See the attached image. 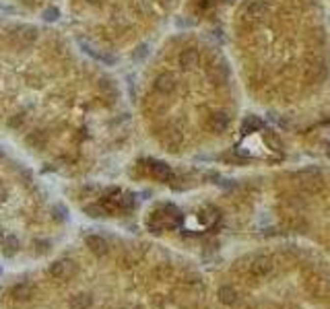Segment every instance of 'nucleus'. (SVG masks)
I'll return each instance as SVG.
<instances>
[{
  "label": "nucleus",
  "mask_w": 330,
  "mask_h": 309,
  "mask_svg": "<svg viewBox=\"0 0 330 309\" xmlns=\"http://www.w3.org/2000/svg\"><path fill=\"white\" fill-rule=\"evenodd\" d=\"M50 274L54 278H60V281H66L76 274V264L73 260H58L50 266Z\"/></svg>",
  "instance_id": "obj_1"
},
{
  "label": "nucleus",
  "mask_w": 330,
  "mask_h": 309,
  "mask_svg": "<svg viewBox=\"0 0 330 309\" xmlns=\"http://www.w3.org/2000/svg\"><path fill=\"white\" fill-rule=\"evenodd\" d=\"M206 74L215 85H223L229 78V66H227V62H215L211 68H208Z\"/></svg>",
  "instance_id": "obj_2"
},
{
  "label": "nucleus",
  "mask_w": 330,
  "mask_h": 309,
  "mask_svg": "<svg viewBox=\"0 0 330 309\" xmlns=\"http://www.w3.org/2000/svg\"><path fill=\"white\" fill-rule=\"evenodd\" d=\"M85 245L89 247V252L99 256V258L107 254V241L103 237H99V235H87L85 237Z\"/></svg>",
  "instance_id": "obj_3"
},
{
  "label": "nucleus",
  "mask_w": 330,
  "mask_h": 309,
  "mask_svg": "<svg viewBox=\"0 0 330 309\" xmlns=\"http://www.w3.org/2000/svg\"><path fill=\"white\" fill-rule=\"evenodd\" d=\"M25 143H27L29 148H33V151H44L46 144H48V134L44 130H33V132L27 134Z\"/></svg>",
  "instance_id": "obj_4"
},
{
  "label": "nucleus",
  "mask_w": 330,
  "mask_h": 309,
  "mask_svg": "<svg viewBox=\"0 0 330 309\" xmlns=\"http://www.w3.org/2000/svg\"><path fill=\"white\" fill-rule=\"evenodd\" d=\"M11 297L15 299V301L25 303V301H29V299L33 297V286L29 285V283H19V285H15V286H13Z\"/></svg>",
  "instance_id": "obj_5"
},
{
  "label": "nucleus",
  "mask_w": 330,
  "mask_h": 309,
  "mask_svg": "<svg viewBox=\"0 0 330 309\" xmlns=\"http://www.w3.org/2000/svg\"><path fill=\"white\" fill-rule=\"evenodd\" d=\"M155 89L159 93H163V95H169L176 89V78L169 74V72H165V74H159L157 78H155Z\"/></svg>",
  "instance_id": "obj_6"
},
{
  "label": "nucleus",
  "mask_w": 330,
  "mask_h": 309,
  "mask_svg": "<svg viewBox=\"0 0 330 309\" xmlns=\"http://www.w3.org/2000/svg\"><path fill=\"white\" fill-rule=\"evenodd\" d=\"M149 173H151L155 179H159V182H165V179L172 177V169H169V165H165L161 161H153L151 165H149Z\"/></svg>",
  "instance_id": "obj_7"
},
{
  "label": "nucleus",
  "mask_w": 330,
  "mask_h": 309,
  "mask_svg": "<svg viewBox=\"0 0 330 309\" xmlns=\"http://www.w3.org/2000/svg\"><path fill=\"white\" fill-rule=\"evenodd\" d=\"M196 64H198V52L194 48H188L179 54V66H182L184 71H192Z\"/></svg>",
  "instance_id": "obj_8"
},
{
  "label": "nucleus",
  "mask_w": 330,
  "mask_h": 309,
  "mask_svg": "<svg viewBox=\"0 0 330 309\" xmlns=\"http://www.w3.org/2000/svg\"><path fill=\"white\" fill-rule=\"evenodd\" d=\"M37 29L35 27H31V25H23L21 29H19V33H17V37H19V44L21 46H31L33 42H37Z\"/></svg>",
  "instance_id": "obj_9"
},
{
  "label": "nucleus",
  "mask_w": 330,
  "mask_h": 309,
  "mask_svg": "<svg viewBox=\"0 0 330 309\" xmlns=\"http://www.w3.org/2000/svg\"><path fill=\"white\" fill-rule=\"evenodd\" d=\"M161 143L169 148V151H176V148L182 144V134H179L178 130H174V128H169V130H165L161 134Z\"/></svg>",
  "instance_id": "obj_10"
},
{
  "label": "nucleus",
  "mask_w": 330,
  "mask_h": 309,
  "mask_svg": "<svg viewBox=\"0 0 330 309\" xmlns=\"http://www.w3.org/2000/svg\"><path fill=\"white\" fill-rule=\"evenodd\" d=\"M19 239L15 237V235H6L2 241H0V250H2V254L6 256V258H13L17 252H19Z\"/></svg>",
  "instance_id": "obj_11"
},
{
  "label": "nucleus",
  "mask_w": 330,
  "mask_h": 309,
  "mask_svg": "<svg viewBox=\"0 0 330 309\" xmlns=\"http://www.w3.org/2000/svg\"><path fill=\"white\" fill-rule=\"evenodd\" d=\"M91 303H93V297L89 293H76L75 297H71L68 307L71 309H87V307H91Z\"/></svg>",
  "instance_id": "obj_12"
},
{
  "label": "nucleus",
  "mask_w": 330,
  "mask_h": 309,
  "mask_svg": "<svg viewBox=\"0 0 330 309\" xmlns=\"http://www.w3.org/2000/svg\"><path fill=\"white\" fill-rule=\"evenodd\" d=\"M268 15V8H266V4L262 2V0H256V2H252L248 6V11H246V17H250V19H264Z\"/></svg>",
  "instance_id": "obj_13"
},
{
  "label": "nucleus",
  "mask_w": 330,
  "mask_h": 309,
  "mask_svg": "<svg viewBox=\"0 0 330 309\" xmlns=\"http://www.w3.org/2000/svg\"><path fill=\"white\" fill-rule=\"evenodd\" d=\"M305 76L309 78L312 83H318V81H322V78L326 76V64L324 62H314L312 66L307 68V72Z\"/></svg>",
  "instance_id": "obj_14"
},
{
  "label": "nucleus",
  "mask_w": 330,
  "mask_h": 309,
  "mask_svg": "<svg viewBox=\"0 0 330 309\" xmlns=\"http://www.w3.org/2000/svg\"><path fill=\"white\" fill-rule=\"evenodd\" d=\"M211 128H213V132H225V128L229 126V116L223 114V112H217L211 116Z\"/></svg>",
  "instance_id": "obj_15"
},
{
  "label": "nucleus",
  "mask_w": 330,
  "mask_h": 309,
  "mask_svg": "<svg viewBox=\"0 0 330 309\" xmlns=\"http://www.w3.org/2000/svg\"><path fill=\"white\" fill-rule=\"evenodd\" d=\"M262 128V122L256 116H248L242 124V134H250V132H258Z\"/></svg>",
  "instance_id": "obj_16"
},
{
  "label": "nucleus",
  "mask_w": 330,
  "mask_h": 309,
  "mask_svg": "<svg viewBox=\"0 0 330 309\" xmlns=\"http://www.w3.org/2000/svg\"><path fill=\"white\" fill-rule=\"evenodd\" d=\"M99 89L103 91V95H107V97H109V101H114V97L118 95L116 85H114L112 81H107V78H102V81H99Z\"/></svg>",
  "instance_id": "obj_17"
},
{
  "label": "nucleus",
  "mask_w": 330,
  "mask_h": 309,
  "mask_svg": "<svg viewBox=\"0 0 330 309\" xmlns=\"http://www.w3.org/2000/svg\"><path fill=\"white\" fill-rule=\"evenodd\" d=\"M85 213H87L89 216H93V218L107 214V211L103 208V204H87V206H85Z\"/></svg>",
  "instance_id": "obj_18"
},
{
  "label": "nucleus",
  "mask_w": 330,
  "mask_h": 309,
  "mask_svg": "<svg viewBox=\"0 0 330 309\" xmlns=\"http://www.w3.org/2000/svg\"><path fill=\"white\" fill-rule=\"evenodd\" d=\"M219 299H221L223 303H233V301H235V293H233V288L223 286L221 291H219Z\"/></svg>",
  "instance_id": "obj_19"
},
{
  "label": "nucleus",
  "mask_w": 330,
  "mask_h": 309,
  "mask_svg": "<svg viewBox=\"0 0 330 309\" xmlns=\"http://www.w3.org/2000/svg\"><path fill=\"white\" fill-rule=\"evenodd\" d=\"M217 218H219V214H217V211H213V208H206V211H203V214H201V221L206 223V225L215 223Z\"/></svg>",
  "instance_id": "obj_20"
},
{
  "label": "nucleus",
  "mask_w": 330,
  "mask_h": 309,
  "mask_svg": "<svg viewBox=\"0 0 330 309\" xmlns=\"http://www.w3.org/2000/svg\"><path fill=\"white\" fill-rule=\"evenodd\" d=\"M25 124V116L23 114H17V116H13L11 119H8V126L13 128V130H17V128H21Z\"/></svg>",
  "instance_id": "obj_21"
},
{
  "label": "nucleus",
  "mask_w": 330,
  "mask_h": 309,
  "mask_svg": "<svg viewBox=\"0 0 330 309\" xmlns=\"http://www.w3.org/2000/svg\"><path fill=\"white\" fill-rule=\"evenodd\" d=\"M264 141H266V144H268V146H273V148H275V146H277V148H281V141H279L277 136H273L271 132H266V134H264Z\"/></svg>",
  "instance_id": "obj_22"
},
{
  "label": "nucleus",
  "mask_w": 330,
  "mask_h": 309,
  "mask_svg": "<svg viewBox=\"0 0 330 309\" xmlns=\"http://www.w3.org/2000/svg\"><path fill=\"white\" fill-rule=\"evenodd\" d=\"M35 252L37 254H48L50 252V241H35Z\"/></svg>",
  "instance_id": "obj_23"
},
{
  "label": "nucleus",
  "mask_w": 330,
  "mask_h": 309,
  "mask_svg": "<svg viewBox=\"0 0 330 309\" xmlns=\"http://www.w3.org/2000/svg\"><path fill=\"white\" fill-rule=\"evenodd\" d=\"M58 8H48V11H44V19H46V21H56V19H58Z\"/></svg>",
  "instance_id": "obj_24"
},
{
  "label": "nucleus",
  "mask_w": 330,
  "mask_h": 309,
  "mask_svg": "<svg viewBox=\"0 0 330 309\" xmlns=\"http://www.w3.org/2000/svg\"><path fill=\"white\" fill-rule=\"evenodd\" d=\"M147 56V46L143 44V46H138L136 48V52H134V60H143Z\"/></svg>",
  "instance_id": "obj_25"
},
{
  "label": "nucleus",
  "mask_w": 330,
  "mask_h": 309,
  "mask_svg": "<svg viewBox=\"0 0 330 309\" xmlns=\"http://www.w3.org/2000/svg\"><path fill=\"white\" fill-rule=\"evenodd\" d=\"M87 4H91V6H99V4H103V0H87Z\"/></svg>",
  "instance_id": "obj_26"
},
{
  "label": "nucleus",
  "mask_w": 330,
  "mask_h": 309,
  "mask_svg": "<svg viewBox=\"0 0 330 309\" xmlns=\"http://www.w3.org/2000/svg\"><path fill=\"white\" fill-rule=\"evenodd\" d=\"M328 155H330V146H328Z\"/></svg>",
  "instance_id": "obj_27"
}]
</instances>
